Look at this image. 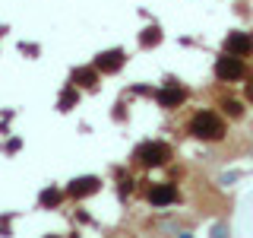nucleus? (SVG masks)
I'll return each mask as SVG.
<instances>
[{"instance_id":"nucleus-1","label":"nucleus","mask_w":253,"mask_h":238,"mask_svg":"<svg viewBox=\"0 0 253 238\" xmlns=\"http://www.w3.org/2000/svg\"><path fill=\"white\" fill-rule=\"evenodd\" d=\"M187 133L200 143H221L228 137V121L215 108H196L187 121Z\"/></svg>"},{"instance_id":"nucleus-2","label":"nucleus","mask_w":253,"mask_h":238,"mask_svg":"<svg viewBox=\"0 0 253 238\" xmlns=\"http://www.w3.org/2000/svg\"><path fill=\"white\" fill-rule=\"evenodd\" d=\"M133 159H136V165H142V169H162V165H168L174 159V149L165 140H146L133 149Z\"/></svg>"},{"instance_id":"nucleus-3","label":"nucleus","mask_w":253,"mask_h":238,"mask_svg":"<svg viewBox=\"0 0 253 238\" xmlns=\"http://www.w3.org/2000/svg\"><path fill=\"white\" fill-rule=\"evenodd\" d=\"M212 73H215L218 83H241V79H247V58H237V54L225 51L215 58Z\"/></svg>"},{"instance_id":"nucleus-4","label":"nucleus","mask_w":253,"mask_h":238,"mask_svg":"<svg viewBox=\"0 0 253 238\" xmlns=\"http://www.w3.org/2000/svg\"><path fill=\"white\" fill-rule=\"evenodd\" d=\"M152 95H155L158 108H165V111H177V108H184V102H187V89L180 86V79H174V76L165 79Z\"/></svg>"},{"instance_id":"nucleus-5","label":"nucleus","mask_w":253,"mask_h":238,"mask_svg":"<svg viewBox=\"0 0 253 238\" xmlns=\"http://www.w3.org/2000/svg\"><path fill=\"white\" fill-rule=\"evenodd\" d=\"M101 187H105V181L98 178V175H79V178H73L67 187V197L70 200H89V197H95V194H101Z\"/></svg>"},{"instance_id":"nucleus-6","label":"nucleus","mask_w":253,"mask_h":238,"mask_svg":"<svg viewBox=\"0 0 253 238\" xmlns=\"http://www.w3.org/2000/svg\"><path fill=\"white\" fill-rule=\"evenodd\" d=\"M146 200H149V206H155V210L174 206L180 200V187L174 184V181H155V184L146 190Z\"/></svg>"},{"instance_id":"nucleus-7","label":"nucleus","mask_w":253,"mask_h":238,"mask_svg":"<svg viewBox=\"0 0 253 238\" xmlns=\"http://www.w3.org/2000/svg\"><path fill=\"white\" fill-rule=\"evenodd\" d=\"M126 60H130V54H126L124 48H108V51L95 54L92 63L101 70V76H114V73H121V70L126 67Z\"/></svg>"},{"instance_id":"nucleus-8","label":"nucleus","mask_w":253,"mask_h":238,"mask_svg":"<svg viewBox=\"0 0 253 238\" xmlns=\"http://www.w3.org/2000/svg\"><path fill=\"white\" fill-rule=\"evenodd\" d=\"M225 51L237 54V58H250L253 54V32H241V29L228 32L225 35Z\"/></svg>"},{"instance_id":"nucleus-9","label":"nucleus","mask_w":253,"mask_h":238,"mask_svg":"<svg viewBox=\"0 0 253 238\" xmlns=\"http://www.w3.org/2000/svg\"><path fill=\"white\" fill-rule=\"evenodd\" d=\"M70 83L92 92V89H98V83H101V70L95 67V63H89V67H76L73 73H70Z\"/></svg>"},{"instance_id":"nucleus-10","label":"nucleus","mask_w":253,"mask_h":238,"mask_svg":"<svg viewBox=\"0 0 253 238\" xmlns=\"http://www.w3.org/2000/svg\"><path fill=\"white\" fill-rule=\"evenodd\" d=\"M218 111L228 118V121H241V118L247 115V105H244V99H234V95H221V99H218Z\"/></svg>"},{"instance_id":"nucleus-11","label":"nucleus","mask_w":253,"mask_h":238,"mask_svg":"<svg viewBox=\"0 0 253 238\" xmlns=\"http://www.w3.org/2000/svg\"><path fill=\"white\" fill-rule=\"evenodd\" d=\"M63 197H67V190H60V187H44L42 194H38V206H42V210H57V206L63 203Z\"/></svg>"},{"instance_id":"nucleus-12","label":"nucleus","mask_w":253,"mask_h":238,"mask_svg":"<svg viewBox=\"0 0 253 238\" xmlns=\"http://www.w3.org/2000/svg\"><path fill=\"white\" fill-rule=\"evenodd\" d=\"M162 26H158V22H152V26H146L139 32V45L142 48H155V45H162Z\"/></svg>"},{"instance_id":"nucleus-13","label":"nucleus","mask_w":253,"mask_h":238,"mask_svg":"<svg viewBox=\"0 0 253 238\" xmlns=\"http://www.w3.org/2000/svg\"><path fill=\"white\" fill-rule=\"evenodd\" d=\"M79 102V86H73V83H67V89L60 92V99H57V111H70Z\"/></svg>"},{"instance_id":"nucleus-14","label":"nucleus","mask_w":253,"mask_h":238,"mask_svg":"<svg viewBox=\"0 0 253 238\" xmlns=\"http://www.w3.org/2000/svg\"><path fill=\"white\" fill-rule=\"evenodd\" d=\"M117 190H121L124 197L133 190V178H130V175H124V169H117Z\"/></svg>"},{"instance_id":"nucleus-15","label":"nucleus","mask_w":253,"mask_h":238,"mask_svg":"<svg viewBox=\"0 0 253 238\" xmlns=\"http://www.w3.org/2000/svg\"><path fill=\"white\" fill-rule=\"evenodd\" d=\"M244 99H247V102H253V83H247V86H244Z\"/></svg>"}]
</instances>
